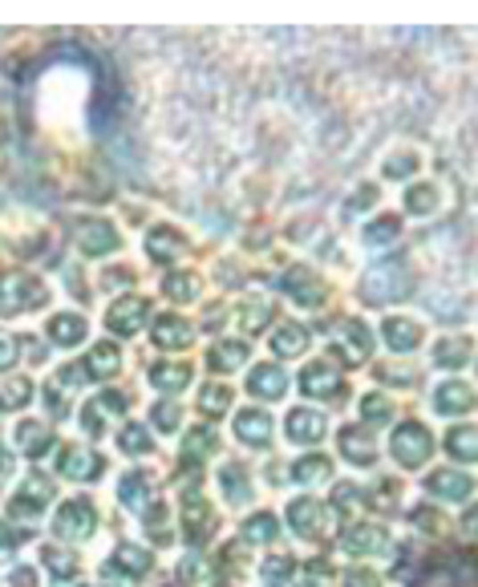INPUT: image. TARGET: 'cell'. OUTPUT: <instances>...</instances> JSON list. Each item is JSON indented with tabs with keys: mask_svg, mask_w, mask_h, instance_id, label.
Instances as JSON below:
<instances>
[{
	"mask_svg": "<svg viewBox=\"0 0 478 587\" xmlns=\"http://www.w3.org/2000/svg\"><path fill=\"white\" fill-rule=\"evenodd\" d=\"M390 450H393V458H398V466H406V470H417V466L430 462L434 438H430L422 426H401V430L393 434Z\"/></svg>",
	"mask_w": 478,
	"mask_h": 587,
	"instance_id": "obj_1",
	"label": "cell"
},
{
	"mask_svg": "<svg viewBox=\"0 0 478 587\" xmlns=\"http://www.w3.org/2000/svg\"><path fill=\"white\" fill-rule=\"evenodd\" d=\"M385 341H390V349L409 352L425 341V328L417 325V320H409V316H390V320H385Z\"/></svg>",
	"mask_w": 478,
	"mask_h": 587,
	"instance_id": "obj_2",
	"label": "cell"
},
{
	"mask_svg": "<svg viewBox=\"0 0 478 587\" xmlns=\"http://www.w3.org/2000/svg\"><path fill=\"white\" fill-rule=\"evenodd\" d=\"M57 531H62V535H70V539H86L89 531H94V507H89L86 499L70 502V507L57 515Z\"/></svg>",
	"mask_w": 478,
	"mask_h": 587,
	"instance_id": "obj_3",
	"label": "cell"
},
{
	"mask_svg": "<svg viewBox=\"0 0 478 587\" xmlns=\"http://www.w3.org/2000/svg\"><path fill=\"white\" fill-rule=\"evenodd\" d=\"M328 430V421L320 418V413H309V409H296L288 413V438L301 442V446H312V442H320Z\"/></svg>",
	"mask_w": 478,
	"mask_h": 587,
	"instance_id": "obj_4",
	"label": "cell"
},
{
	"mask_svg": "<svg viewBox=\"0 0 478 587\" xmlns=\"http://www.w3.org/2000/svg\"><path fill=\"white\" fill-rule=\"evenodd\" d=\"M474 405H478L474 389L462 385V381H446V385L438 389V397H434V409L438 413H470Z\"/></svg>",
	"mask_w": 478,
	"mask_h": 587,
	"instance_id": "obj_5",
	"label": "cell"
},
{
	"mask_svg": "<svg viewBox=\"0 0 478 587\" xmlns=\"http://www.w3.org/2000/svg\"><path fill=\"white\" fill-rule=\"evenodd\" d=\"M470 491H474V483H470V478H466L462 470H438L434 478H430V494H438V499L462 502Z\"/></svg>",
	"mask_w": 478,
	"mask_h": 587,
	"instance_id": "obj_6",
	"label": "cell"
},
{
	"mask_svg": "<svg viewBox=\"0 0 478 587\" xmlns=\"http://www.w3.org/2000/svg\"><path fill=\"white\" fill-rule=\"evenodd\" d=\"M446 450H450L458 462H478V426H454L446 434Z\"/></svg>",
	"mask_w": 478,
	"mask_h": 587,
	"instance_id": "obj_7",
	"label": "cell"
},
{
	"mask_svg": "<svg viewBox=\"0 0 478 587\" xmlns=\"http://www.w3.org/2000/svg\"><path fill=\"white\" fill-rule=\"evenodd\" d=\"M142 316H146V300H122V304L110 312V328L122 336H130L134 328L142 325Z\"/></svg>",
	"mask_w": 478,
	"mask_h": 587,
	"instance_id": "obj_8",
	"label": "cell"
},
{
	"mask_svg": "<svg viewBox=\"0 0 478 587\" xmlns=\"http://www.w3.org/2000/svg\"><path fill=\"white\" fill-rule=\"evenodd\" d=\"M239 442H248V446H264L268 442V418L264 413H256V409H248V413H239Z\"/></svg>",
	"mask_w": 478,
	"mask_h": 587,
	"instance_id": "obj_9",
	"label": "cell"
},
{
	"mask_svg": "<svg viewBox=\"0 0 478 587\" xmlns=\"http://www.w3.org/2000/svg\"><path fill=\"white\" fill-rule=\"evenodd\" d=\"M251 393H260V397H268V401H276V397L284 393V373H280L276 365L256 368V373H251Z\"/></svg>",
	"mask_w": 478,
	"mask_h": 587,
	"instance_id": "obj_10",
	"label": "cell"
},
{
	"mask_svg": "<svg viewBox=\"0 0 478 587\" xmlns=\"http://www.w3.org/2000/svg\"><path fill=\"white\" fill-rule=\"evenodd\" d=\"M466 357H470V344L462 341V336H446L434 349V365H442V368H462Z\"/></svg>",
	"mask_w": 478,
	"mask_h": 587,
	"instance_id": "obj_11",
	"label": "cell"
},
{
	"mask_svg": "<svg viewBox=\"0 0 478 587\" xmlns=\"http://www.w3.org/2000/svg\"><path fill=\"white\" fill-rule=\"evenodd\" d=\"M81 247H86L89 255H98V252H114V247H118V236L106 227V223H86V236H81Z\"/></svg>",
	"mask_w": 478,
	"mask_h": 587,
	"instance_id": "obj_12",
	"label": "cell"
},
{
	"mask_svg": "<svg viewBox=\"0 0 478 587\" xmlns=\"http://www.w3.org/2000/svg\"><path fill=\"white\" fill-rule=\"evenodd\" d=\"M345 547L353 555H369V551H381V547H385V535H381L377 526H357L353 535L345 539Z\"/></svg>",
	"mask_w": 478,
	"mask_h": 587,
	"instance_id": "obj_13",
	"label": "cell"
},
{
	"mask_svg": "<svg viewBox=\"0 0 478 587\" xmlns=\"http://www.w3.org/2000/svg\"><path fill=\"white\" fill-rule=\"evenodd\" d=\"M98 458L94 454H86V450H65V462H62V470L65 474H73V478H94L98 474Z\"/></svg>",
	"mask_w": 478,
	"mask_h": 587,
	"instance_id": "obj_14",
	"label": "cell"
},
{
	"mask_svg": "<svg viewBox=\"0 0 478 587\" xmlns=\"http://www.w3.org/2000/svg\"><path fill=\"white\" fill-rule=\"evenodd\" d=\"M341 450L353 458V466H373V442L369 438H357L353 430L341 434Z\"/></svg>",
	"mask_w": 478,
	"mask_h": 587,
	"instance_id": "obj_15",
	"label": "cell"
},
{
	"mask_svg": "<svg viewBox=\"0 0 478 587\" xmlns=\"http://www.w3.org/2000/svg\"><path fill=\"white\" fill-rule=\"evenodd\" d=\"M86 336V320L81 316H57L54 320V341L57 344H78Z\"/></svg>",
	"mask_w": 478,
	"mask_h": 587,
	"instance_id": "obj_16",
	"label": "cell"
},
{
	"mask_svg": "<svg viewBox=\"0 0 478 587\" xmlns=\"http://www.w3.org/2000/svg\"><path fill=\"white\" fill-rule=\"evenodd\" d=\"M304 344H309V336H304V328H280V333L272 336V349L284 352V357H293V352H304Z\"/></svg>",
	"mask_w": 478,
	"mask_h": 587,
	"instance_id": "obj_17",
	"label": "cell"
},
{
	"mask_svg": "<svg viewBox=\"0 0 478 587\" xmlns=\"http://www.w3.org/2000/svg\"><path fill=\"white\" fill-rule=\"evenodd\" d=\"M409 211H414V215H434L438 211V186L430 183V186H417V191H409Z\"/></svg>",
	"mask_w": 478,
	"mask_h": 587,
	"instance_id": "obj_18",
	"label": "cell"
},
{
	"mask_svg": "<svg viewBox=\"0 0 478 587\" xmlns=\"http://www.w3.org/2000/svg\"><path fill=\"white\" fill-rule=\"evenodd\" d=\"M151 381L159 389H183L186 381H191V368L186 365H170V368H154L151 373Z\"/></svg>",
	"mask_w": 478,
	"mask_h": 587,
	"instance_id": "obj_19",
	"label": "cell"
},
{
	"mask_svg": "<svg viewBox=\"0 0 478 587\" xmlns=\"http://www.w3.org/2000/svg\"><path fill=\"white\" fill-rule=\"evenodd\" d=\"M219 483H223V491H227L231 502H243V499L251 494V491H248V478H243V470H239V466H227Z\"/></svg>",
	"mask_w": 478,
	"mask_h": 587,
	"instance_id": "obj_20",
	"label": "cell"
},
{
	"mask_svg": "<svg viewBox=\"0 0 478 587\" xmlns=\"http://www.w3.org/2000/svg\"><path fill=\"white\" fill-rule=\"evenodd\" d=\"M325 389H337V377L328 373L325 365H309V373H304V393H325Z\"/></svg>",
	"mask_w": 478,
	"mask_h": 587,
	"instance_id": "obj_21",
	"label": "cell"
},
{
	"mask_svg": "<svg viewBox=\"0 0 478 587\" xmlns=\"http://www.w3.org/2000/svg\"><path fill=\"white\" fill-rule=\"evenodd\" d=\"M361 413H365L369 421H385V418L393 413V401H390V397H381V393H369V397L361 401Z\"/></svg>",
	"mask_w": 478,
	"mask_h": 587,
	"instance_id": "obj_22",
	"label": "cell"
},
{
	"mask_svg": "<svg viewBox=\"0 0 478 587\" xmlns=\"http://www.w3.org/2000/svg\"><path fill=\"white\" fill-rule=\"evenodd\" d=\"M239 360H243V344H219V349H211L215 368H239Z\"/></svg>",
	"mask_w": 478,
	"mask_h": 587,
	"instance_id": "obj_23",
	"label": "cell"
},
{
	"mask_svg": "<svg viewBox=\"0 0 478 587\" xmlns=\"http://www.w3.org/2000/svg\"><path fill=\"white\" fill-rule=\"evenodd\" d=\"M243 535H248L251 543H260V539L268 543V539L276 535V518H272V515H256V518L248 523V531H243Z\"/></svg>",
	"mask_w": 478,
	"mask_h": 587,
	"instance_id": "obj_24",
	"label": "cell"
},
{
	"mask_svg": "<svg viewBox=\"0 0 478 587\" xmlns=\"http://www.w3.org/2000/svg\"><path fill=\"white\" fill-rule=\"evenodd\" d=\"M325 474H328L325 458H304V462L296 466V478H301V483H317V478H325Z\"/></svg>",
	"mask_w": 478,
	"mask_h": 587,
	"instance_id": "obj_25",
	"label": "cell"
},
{
	"mask_svg": "<svg viewBox=\"0 0 478 587\" xmlns=\"http://www.w3.org/2000/svg\"><path fill=\"white\" fill-rule=\"evenodd\" d=\"M159 341H162V344H186L191 336H186V325H183V320H162V325H159Z\"/></svg>",
	"mask_w": 478,
	"mask_h": 587,
	"instance_id": "obj_26",
	"label": "cell"
},
{
	"mask_svg": "<svg viewBox=\"0 0 478 587\" xmlns=\"http://www.w3.org/2000/svg\"><path fill=\"white\" fill-rule=\"evenodd\" d=\"M227 397H231V393H227V389H223V385H211V389H207V393H203V409H207V413H223V409H227V405H231Z\"/></svg>",
	"mask_w": 478,
	"mask_h": 587,
	"instance_id": "obj_27",
	"label": "cell"
},
{
	"mask_svg": "<svg viewBox=\"0 0 478 587\" xmlns=\"http://www.w3.org/2000/svg\"><path fill=\"white\" fill-rule=\"evenodd\" d=\"M167 288L175 292L178 300H191V296H195V288H199V280H195V276H170Z\"/></svg>",
	"mask_w": 478,
	"mask_h": 587,
	"instance_id": "obj_28",
	"label": "cell"
},
{
	"mask_svg": "<svg viewBox=\"0 0 478 587\" xmlns=\"http://www.w3.org/2000/svg\"><path fill=\"white\" fill-rule=\"evenodd\" d=\"M398 236V219H381L377 227H369V244H390Z\"/></svg>",
	"mask_w": 478,
	"mask_h": 587,
	"instance_id": "obj_29",
	"label": "cell"
},
{
	"mask_svg": "<svg viewBox=\"0 0 478 587\" xmlns=\"http://www.w3.org/2000/svg\"><path fill=\"white\" fill-rule=\"evenodd\" d=\"M94 368H102V373H114V368H118V352L110 349V344H106V349H94Z\"/></svg>",
	"mask_w": 478,
	"mask_h": 587,
	"instance_id": "obj_30",
	"label": "cell"
},
{
	"mask_svg": "<svg viewBox=\"0 0 478 587\" xmlns=\"http://www.w3.org/2000/svg\"><path fill=\"white\" fill-rule=\"evenodd\" d=\"M122 450H126V454H146V450H151V442H146V434H126Z\"/></svg>",
	"mask_w": 478,
	"mask_h": 587,
	"instance_id": "obj_31",
	"label": "cell"
},
{
	"mask_svg": "<svg viewBox=\"0 0 478 587\" xmlns=\"http://www.w3.org/2000/svg\"><path fill=\"white\" fill-rule=\"evenodd\" d=\"M462 526H466V535H474V539H478V507L470 510L466 518H462Z\"/></svg>",
	"mask_w": 478,
	"mask_h": 587,
	"instance_id": "obj_32",
	"label": "cell"
},
{
	"mask_svg": "<svg viewBox=\"0 0 478 587\" xmlns=\"http://www.w3.org/2000/svg\"><path fill=\"white\" fill-rule=\"evenodd\" d=\"M9 357H12V349H9V341H0V365H9Z\"/></svg>",
	"mask_w": 478,
	"mask_h": 587,
	"instance_id": "obj_33",
	"label": "cell"
}]
</instances>
